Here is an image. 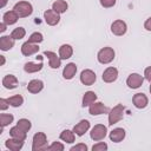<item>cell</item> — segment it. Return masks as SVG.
I'll return each instance as SVG.
<instances>
[{
	"mask_svg": "<svg viewBox=\"0 0 151 151\" xmlns=\"http://www.w3.org/2000/svg\"><path fill=\"white\" fill-rule=\"evenodd\" d=\"M48 144H47V138L44 132H37L33 136V142H32V151H42L47 150Z\"/></svg>",
	"mask_w": 151,
	"mask_h": 151,
	"instance_id": "obj_1",
	"label": "cell"
},
{
	"mask_svg": "<svg viewBox=\"0 0 151 151\" xmlns=\"http://www.w3.org/2000/svg\"><path fill=\"white\" fill-rule=\"evenodd\" d=\"M124 110H125V107L123 106V104H118L110 110V112H109V125L110 126H112L113 124H117L118 122H120L123 119Z\"/></svg>",
	"mask_w": 151,
	"mask_h": 151,
	"instance_id": "obj_2",
	"label": "cell"
},
{
	"mask_svg": "<svg viewBox=\"0 0 151 151\" xmlns=\"http://www.w3.org/2000/svg\"><path fill=\"white\" fill-rule=\"evenodd\" d=\"M13 9L17 12L19 18H27L33 12V7L28 1H19V2H17L14 5Z\"/></svg>",
	"mask_w": 151,
	"mask_h": 151,
	"instance_id": "obj_3",
	"label": "cell"
},
{
	"mask_svg": "<svg viewBox=\"0 0 151 151\" xmlns=\"http://www.w3.org/2000/svg\"><path fill=\"white\" fill-rule=\"evenodd\" d=\"M114 57L116 53L112 47H103L97 54V59L100 64H110L111 61H113Z\"/></svg>",
	"mask_w": 151,
	"mask_h": 151,
	"instance_id": "obj_4",
	"label": "cell"
},
{
	"mask_svg": "<svg viewBox=\"0 0 151 151\" xmlns=\"http://www.w3.org/2000/svg\"><path fill=\"white\" fill-rule=\"evenodd\" d=\"M106 133H107L106 126L103 124H97L92 127V130L90 132V137L94 142H100L106 137Z\"/></svg>",
	"mask_w": 151,
	"mask_h": 151,
	"instance_id": "obj_5",
	"label": "cell"
},
{
	"mask_svg": "<svg viewBox=\"0 0 151 151\" xmlns=\"http://www.w3.org/2000/svg\"><path fill=\"white\" fill-rule=\"evenodd\" d=\"M126 31H127V26H126V22L123 20H114L111 24V32L117 37L124 35Z\"/></svg>",
	"mask_w": 151,
	"mask_h": 151,
	"instance_id": "obj_6",
	"label": "cell"
},
{
	"mask_svg": "<svg viewBox=\"0 0 151 151\" xmlns=\"http://www.w3.org/2000/svg\"><path fill=\"white\" fill-rule=\"evenodd\" d=\"M96 79H97L96 73L90 68H86V70L81 71V73H80V81H81V84H84L86 86L93 85Z\"/></svg>",
	"mask_w": 151,
	"mask_h": 151,
	"instance_id": "obj_7",
	"label": "cell"
},
{
	"mask_svg": "<svg viewBox=\"0 0 151 151\" xmlns=\"http://www.w3.org/2000/svg\"><path fill=\"white\" fill-rule=\"evenodd\" d=\"M44 19H45V22L47 25L55 26L60 21V14L57 13L55 11H53V9H46L44 12Z\"/></svg>",
	"mask_w": 151,
	"mask_h": 151,
	"instance_id": "obj_8",
	"label": "cell"
},
{
	"mask_svg": "<svg viewBox=\"0 0 151 151\" xmlns=\"http://www.w3.org/2000/svg\"><path fill=\"white\" fill-rule=\"evenodd\" d=\"M144 78L139 73H131L126 79V85L130 88H139L143 85Z\"/></svg>",
	"mask_w": 151,
	"mask_h": 151,
	"instance_id": "obj_9",
	"label": "cell"
},
{
	"mask_svg": "<svg viewBox=\"0 0 151 151\" xmlns=\"http://www.w3.org/2000/svg\"><path fill=\"white\" fill-rule=\"evenodd\" d=\"M107 107L100 103V101H94L93 104H91L88 106V113L92 114V116H99V114H104V113H107Z\"/></svg>",
	"mask_w": 151,
	"mask_h": 151,
	"instance_id": "obj_10",
	"label": "cell"
},
{
	"mask_svg": "<svg viewBox=\"0 0 151 151\" xmlns=\"http://www.w3.org/2000/svg\"><path fill=\"white\" fill-rule=\"evenodd\" d=\"M44 55L48 58V65L51 68H59L61 65V59L59 55H57V53L52 52V51H45Z\"/></svg>",
	"mask_w": 151,
	"mask_h": 151,
	"instance_id": "obj_11",
	"label": "cell"
},
{
	"mask_svg": "<svg viewBox=\"0 0 151 151\" xmlns=\"http://www.w3.org/2000/svg\"><path fill=\"white\" fill-rule=\"evenodd\" d=\"M90 129V122L87 120V119H81L78 124H76L74 126H73V132L76 133V136H79V137H81V136H84L85 134V132H87V130Z\"/></svg>",
	"mask_w": 151,
	"mask_h": 151,
	"instance_id": "obj_12",
	"label": "cell"
},
{
	"mask_svg": "<svg viewBox=\"0 0 151 151\" xmlns=\"http://www.w3.org/2000/svg\"><path fill=\"white\" fill-rule=\"evenodd\" d=\"M39 51V46L38 44H33V42H29V41H26L21 45V53L25 55V57H29L32 54H35L37 52Z\"/></svg>",
	"mask_w": 151,
	"mask_h": 151,
	"instance_id": "obj_13",
	"label": "cell"
},
{
	"mask_svg": "<svg viewBox=\"0 0 151 151\" xmlns=\"http://www.w3.org/2000/svg\"><path fill=\"white\" fill-rule=\"evenodd\" d=\"M103 80L105 83H113L117 80L118 78V70L116 67H107L104 72H103V76H101Z\"/></svg>",
	"mask_w": 151,
	"mask_h": 151,
	"instance_id": "obj_14",
	"label": "cell"
},
{
	"mask_svg": "<svg viewBox=\"0 0 151 151\" xmlns=\"http://www.w3.org/2000/svg\"><path fill=\"white\" fill-rule=\"evenodd\" d=\"M132 103L137 109H145L149 104V99L144 93H136L132 98Z\"/></svg>",
	"mask_w": 151,
	"mask_h": 151,
	"instance_id": "obj_15",
	"label": "cell"
},
{
	"mask_svg": "<svg viewBox=\"0 0 151 151\" xmlns=\"http://www.w3.org/2000/svg\"><path fill=\"white\" fill-rule=\"evenodd\" d=\"M5 146L11 151H19L24 146V140H19V139L12 137L5 142Z\"/></svg>",
	"mask_w": 151,
	"mask_h": 151,
	"instance_id": "obj_16",
	"label": "cell"
},
{
	"mask_svg": "<svg viewBox=\"0 0 151 151\" xmlns=\"http://www.w3.org/2000/svg\"><path fill=\"white\" fill-rule=\"evenodd\" d=\"M125 134L126 133H125V130L123 127H116L110 132L109 136H110V139L113 143H119L125 138Z\"/></svg>",
	"mask_w": 151,
	"mask_h": 151,
	"instance_id": "obj_17",
	"label": "cell"
},
{
	"mask_svg": "<svg viewBox=\"0 0 151 151\" xmlns=\"http://www.w3.org/2000/svg\"><path fill=\"white\" fill-rule=\"evenodd\" d=\"M77 73V65L74 63H68L64 70H63V77L66 79V80H71Z\"/></svg>",
	"mask_w": 151,
	"mask_h": 151,
	"instance_id": "obj_18",
	"label": "cell"
},
{
	"mask_svg": "<svg viewBox=\"0 0 151 151\" xmlns=\"http://www.w3.org/2000/svg\"><path fill=\"white\" fill-rule=\"evenodd\" d=\"M2 86L8 90H13L18 86V79L13 74H7L2 78Z\"/></svg>",
	"mask_w": 151,
	"mask_h": 151,
	"instance_id": "obj_19",
	"label": "cell"
},
{
	"mask_svg": "<svg viewBox=\"0 0 151 151\" xmlns=\"http://www.w3.org/2000/svg\"><path fill=\"white\" fill-rule=\"evenodd\" d=\"M42 88H44V83H42L41 80H39V79H33V80H31V81L28 83V85H27L28 92H31V93H33V94L39 93Z\"/></svg>",
	"mask_w": 151,
	"mask_h": 151,
	"instance_id": "obj_20",
	"label": "cell"
},
{
	"mask_svg": "<svg viewBox=\"0 0 151 151\" xmlns=\"http://www.w3.org/2000/svg\"><path fill=\"white\" fill-rule=\"evenodd\" d=\"M14 46V39L11 35H2L0 38V50L9 51Z\"/></svg>",
	"mask_w": 151,
	"mask_h": 151,
	"instance_id": "obj_21",
	"label": "cell"
},
{
	"mask_svg": "<svg viewBox=\"0 0 151 151\" xmlns=\"http://www.w3.org/2000/svg\"><path fill=\"white\" fill-rule=\"evenodd\" d=\"M72 54H73V48H72L71 45L64 44V45H61V46L59 47V57H60V59L66 60V59L71 58Z\"/></svg>",
	"mask_w": 151,
	"mask_h": 151,
	"instance_id": "obj_22",
	"label": "cell"
},
{
	"mask_svg": "<svg viewBox=\"0 0 151 151\" xmlns=\"http://www.w3.org/2000/svg\"><path fill=\"white\" fill-rule=\"evenodd\" d=\"M18 19H19V15L17 14V12H15L14 9L8 11V12H6V13L2 15V21H4L5 24H7L8 26L15 24V22L18 21Z\"/></svg>",
	"mask_w": 151,
	"mask_h": 151,
	"instance_id": "obj_23",
	"label": "cell"
},
{
	"mask_svg": "<svg viewBox=\"0 0 151 151\" xmlns=\"http://www.w3.org/2000/svg\"><path fill=\"white\" fill-rule=\"evenodd\" d=\"M42 63L40 61L39 64L38 63H33V61H28V63H26L25 65H24V71L26 72V73H35V72H39V71H41V68H42Z\"/></svg>",
	"mask_w": 151,
	"mask_h": 151,
	"instance_id": "obj_24",
	"label": "cell"
},
{
	"mask_svg": "<svg viewBox=\"0 0 151 151\" xmlns=\"http://www.w3.org/2000/svg\"><path fill=\"white\" fill-rule=\"evenodd\" d=\"M96 100H97V94L93 91H87L83 96L81 105H83V107H86V106H90L91 104H93Z\"/></svg>",
	"mask_w": 151,
	"mask_h": 151,
	"instance_id": "obj_25",
	"label": "cell"
},
{
	"mask_svg": "<svg viewBox=\"0 0 151 151\" xmlns=\"http://www.w3.org/2000/svg\"><path fill=\"white\" fill-rule=\"evenodd\" d=\"M67 8H68V5L65 0H55L52 4V9L55 11L57 13H59V14L65 13L67 11Z\"/></svg>",
	"mask_w": 151,
	"mask_h": 151,
	"instance_id": "obj_26",
	"label": "cell"
},
{
	"mask_svg": "<svg viewBox=\"0 0 151 151\" xmlns=\"http://www.w3.org/2000/svg\"><path fill=\"white\" fill-rule=\"evenodd\" d=\"M9 134H11V137L17 138V139H19V140H24V142H25V139H26V137H27V132L22 131V130L19 129L17 125L9 129Z\"/></svg>",
	"mask_w": 151,
	"mask_h": 151,
	"instance_id": "obj_27",
	"label": "cell"
},
{
	"mask_svg": "<svg viewBox=\"0 0 151 151\" xmlns=\"http://www.w3.org/2000/svg\"><path fill=\"white\" fill-rule=\"evenodd\" d=\"M60 139L67 144H72L76 140V133L73 132V130H64L60 133Z\"/></svg>",
	"mask_w": 151,
	"mask_h": 151,
	"instance_id": "obj_28",
	"label": "cell"
},
{
	"mask_svg": "<svg viewBox=\"0 0 151 151\" xmlns=\"http://www.w3.org/2000/svg\"><path fill=\"white\" fill-rule=\"evenodd\" d=\"M14 117L11 113H1L0 114V124H1V131L4 130V127H6L7 125H9L11 123H13Z\"/></svg>",
	"mask_w": 151,
	"mask_h": 151,
	"instance_id": "obj_29",
	"label": "cell"
},
{
	"mask_svg": "<svg viewBox=\"0 0 151 151\" xmlns=\"http://www.w3.org/2000/svg\"><path fill=\"white\" fill-rule=\"evenodd\" d=\"M7 100H8V104H9L11 106H13V107H19V106H21L22 103H24V98H22V96H20V94L12 96V97L7 98Z\"/></svg>",
	"mask_w": 151,
	"mask_h": 151,
	"instance_id": "obj_30",
	"label": "cell"
},
{
	"mask_svg": "<svg viewBox=\"0 0 151 151\" xmlns=\"http://www.w3.org/2000/svg\"><path fill=\"white\" fill-rule=\"evenodd\" d=\"M25 35H26V31H25L24 27H17V28H14V29L12 31V33H11V37H12L14 40H20V39H22Z\"/></svg>",
	"mask_w": 151,
	"mask_h": 151,
	"instance_id": "obj_31",
	"label": "cell"
},
{
	"mask_svg": "<svg viewBox=\"0 0 151 151\" xmlns=\"http://www.w3.org/2000/svg\"><path fill=\"white\" fill-rule=\"evenodd\" d=\"M17 126H18L19 129H21L22 131L28 132V131L31 130V127H32V124H31V122H29L28 119H26V118H21V119L18 120Z\"/></svg>",
	"mask_w": 151,
	"mask_h": 151,
	"instance_id": "obj_32",
	"label": "cell"
},
{
	"mask_svg": "<svg viewBox=\"0 0 151 151\" xmlns=\"http://www.w3.org/2000/svg\"><path fill=\"white\" fill-rule=\"evenodd\" d=\"M42 40H44L42 34H41V33H39V32H34V33H32V34L29 35V38H28V40H27V41L33 42V44H40Z\"/></svg>",
	"mask_w": 151,
	"mask_h": 151,
	"instance_id": "obj_33",
	"label": "cell"
},
{
	"mask_svg": "<svg viewBox=\"0 0 151 151\" xmlns=\"http://www.w3.org/2000/svg\"><path fill=\"white\" fill-rule=\"evenodd\" d=\"M65 149L64 144H61L60 142H53L51 145H48V149L50 151H63Z\"/></svg>",
	"mask_w": 151,
	"mask_h": 151,
	"instance_id": "obj_34",
	"label": "cell"
},
{
	"mask_svg": "<svg viewBox=\"0 0 151 151\" xmlns=\"http://www.w3.org/2000/svg\"><path fill=\"white\" fill-rule=\"evenodd\" d=\"M107 150V144L104 142H99L92 146V151H106Z\"/></svg>",
	"mask_w": 151,
	"mask_h": 151,
	"instance_id": "obj_35",
	"label": "cell"
},
{
	"mask_svg": "<svg viewBox=\"0 0 151 151\" xmlns=\"http://www.w3.org/2000/svg\"><path fill=\"white\" fill-rule=\"evenodd\" d=\"M70 150L71 151H87V145L84 143H79V144H76L74 146H72Z\"/></svg>",
	"mask_w": 151,
	"mask_h": 151,
	"instance_id": "obj_36",
	"label": "cell"
},
{
	"mask_svg": "<svg viewBox=\"0 0 151 151\" xmlns=\"http://www.w3.org/2000/svg\"><path fill=\"white\" fill-rule=\"evenodd\" d=\"M99 2L104 8H111L116 5V0H99Z\"/></svg>",
	"mask_w": 151,
	"mask_h": 151,
	"instance_id": "obj_37",
	"label": "cell"
},
{
	"mask_svg": "<svg viewBox=\"0 0 151 151\" xmlns=\"http://www.w3.org/2000/svg\"><path fill=\"white\" fill-rule=\"evenodd\" d=\"M8 106H9L8 100L5 99V98H1V99H0V110H1V111H5V110H7Z\"/></svg>",
	"mask_w": 151,
	"mask_h": 151,
	"instance_id": "obj_38",
	"label": "cell"
},
{
	"mask_svg": "<svg viewBox=\"0 0 151 151\" xmlns=\"http://www.w3.org/2000/svg\"><path fill=\"white\" fill-rule=\"evenodd\" d=\"M144 78H145L147 81L151 83V66H149V67L145 68V71H144Z\"/></svg>",
	"mask_w": 151,
	"mask_h": 151,
	"instance_id": "obj_39",
	"label": "cell"
},
{
	"mask_svg": "<svg viewBox=\"0 0 151 151\" xmlns=\"http://www.w3.org/2000/svg\"><path fill=\"white\" fill-rule=\"evenodd\" d=\"M144 28H145L146 31H150V32H151V17L145 20V22H144Z\"/></svg>",
	"mask_w": 151,
	"mask_h": 151,
	"instance_id": "obj_40",
	"label": "cell"
},
{
	"mask_svg": "<svg viewBox=\"0 0 151 151\" xmlns=\"http://www.w3.org/2000/svg\"><path fill=\"white\" fill-rule=\"evenodd\" d=\"M7 26H8V25H7V24H5V22L2 21V22L0 24V32H1V33H2V32H5V31H6V27H7Z\"/></svg>",
	"mask_w": 151,
	"mask_h": 151,
	"instance_id": "obj_41",
	"label": "cell"
},
{
	"mask_svg": "<svg viewBox=\"0 0 151 151\" xmlns=\"http://www.w3.org/2000/svg\"><path fill=\"white\" fill-rule=\"evenodd\" d=\"M7 1H8V0H1V4H0V7H1V8H4V7L6 6V4H7Z\"/></svg>",
	"mask_w": 151,
	"mask_h": 151,
	"instance_id": "obj_42",
	"label": "cell"
},
{
	"mask_svg": "<svg viewBox=\"0 0 151 151\" xmlns=\"http://www.w3.org/2000/svg\"><path fill=\"white\" fill-rule=\"evenodd\" d=\"M0 59H1V66L5 65V61H6V60H5V57H4V55H0Z\"/></svg>",
	"mask_w": 151,
	"mask_h": 151,
	"instance_id": "obj_43",
	"label": "cell"
},
{
	"mask_svg": "<svg viewBox=\"0 0 151 151\" xmlns=\"http://www.w3.org/2000/svg\"><path fill=\"white\" fill-rule=\"evenodd\" d=\"M149 90H150V93H151V83H150V87H149Z\"/></svg>",
	"mask_w": 151,
	"mask_h": 151,
	"instance_id": "obj_44",
	"label": "cell"
}]
</instances>
